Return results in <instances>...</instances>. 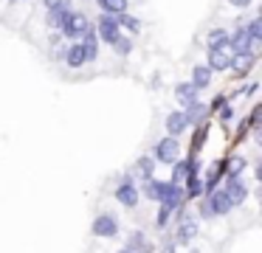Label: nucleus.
Returning a JSON list of instances; mask_svg holds the SVG:
<instances>
[{
    "label": "nucleus",
    "instance_id": "cd10ccee",
    "mask_svg": "<svg viewBox=\"0 0 262 253\" xmlns=\"http://www.w3.org/2000/svg\"><path fill=\"white\" fill-rule=\"evenodd\" d=\"M161 253H175V245H166V247H164V250H161Z\"/></svg>",
    "mask_w": 262,
    "mask_h": 253
},
{
    "label": "nucleus",
    "instance_id": "0eeeda50",
    "mask_svg": "<svg viewBox=\"0 0 262 253\" xmlns=\"http://www.w3.org/2000/svg\"><path fill=\"white\" fill-rule=\"evenodd\" d=\"M206 208H209V214H217V217H226L228 211H231V200H228L226 191H211L209 194V202H206Z\"/></svg>",
    "mask_w": 262,
    "mask_h": 253
},
{
    "label": "nucleus",
    "instance_id": "dca6fc26",
    "mask_svg": "<svg viewBox=\"0 0 262 253\" xmlns=\"http://www.w3.org/2000/svg\"><path fill=\"white\" fill-rule=\"evenodd\" d=\"M144 194H147L149 200H158L161 202V194H164V180H155V177L144 180Z\"/></svg>",
    "mask_w": 262,
    "mask_h": 253
},
{
    "label": "nucleus",
    "instance_id": "a211bd4d",
    "mask_svg": "<svg viewBox=\"0 0 262 253\" xmlns=\"http://www.w3.org/2000/svg\"><path fill=\"white\" fill-rule=\"evenodd\" d=\"M99 6H102L104 14H124L127 11V0H99Z\"/></svg>",
    "mask_w": 262,
    "mask_h": 253
},
{
    "label": "nucleus",
    "instance_id": "423d86ee",
    "mask_svg": "<svg viewBox=\"0 0 262 253\" xmlns=\"http://www.w3.org/2000/svg\"><path fill=\"white\" fill-rule=\"evenodd\" d=\"M223 191L228 194L231 205H243L245 197H248V186H245L239 177H231V174H228V183H226V189H223Z\"/></svg>",
    "mask_w": 262,
    "mask_h": 253
},
{
    "label": "nucleus",
    "instance_id": "9b49d317",
    "mask_svg": "<svg viewBox=\"0 0 262 253\" xmlns=\"http://www.w3.org/2000/svg\"><path fill=\"white\" fill-rule=\"evenodd\" d=\"M189 84H192L194 90H203V87H209V84H211V71H209L206 65H198V67L192 71V82H189Z\"/></svg>",
    "mask_w": 262,
    "mask_h": 253
},
{
    "label": "nucleus",
    "instance_id": "412c9836",
    "mask_svg": "<svg viewBox=\"0 0 262 253\" xmlns=\"http://www.w3.org/2000/svg\"><path fill=\"white\" fill-rule=\"evenodd\" d=\"M200 194H203L200 177H186V197H200Z\"/></svg>",
    "mask_w": 262,
    "mask_h": 253
},
{
    "label": "nucleus",
    "instance_id": "aec40b11",
    "mask_svg": "<svg viewBox=\"0 0 262 253\" xmlns=\"http://www.w3.org/2000/svg\"><path fill=\"white\" fill-rule=\"evenodd\" d=\"M223 45H228V34L223 28H214L209 34V48H223Z\"/></svg>",
    "mask_w": 262,
    "mask_h": 253
},
{
    "label": "nucleus",
    "instance_id": "1a4fd4ad",
    "mask_svg": "<svg viewBox=\"0 0 262 253\" xmlns=\"http://www.w3.org/2000/svg\"><path fill=\"white\" fill-rule=\"evenodd\" d=\"M198 236V219L189 217V214H181V228H178V242H192Z\"/></svg>",
    "mask_w": 262,
    "mask_h": 253
},
{
    "label": "nucleus",
    "instance_id": "6ab92c4d",
    "mask_svg": "<svg viewBox=\"0 0 262 253\" xmlns=\"http://www.w3.org/2000/svg\"><path fill=\"white\" fill-rule=\"evenodd\" d=\"M152 172H155V160H152V157H141V160L136 163V177L149 180V177H152Z\"/></svg>",
    "mask_w": 262,
    "mask_h": 253
},
{
    "label": "nucleus",
    "instance_id": "4468645a",
    "mask_svg": "<svg viewBox=\"0 0 262 253\" xmlns=\"http://www.w3.org/2000/svg\"><path fill=\"white\" fill-rule=\"evenodd\" d=\"M127 250H133V253H152V245L144 239L141 231H136V234L130 236V242H127Z\"/></svg>",
    "mask_w": 262,
    "mask_h": 253
},
{
    "label": "nucleus",
    "instance_id": "f8f14e48",
    "mask_svg": "<svg viewBox=\"0 0 262 253\" xmlns=\"http://www.w3.org/2000/svg\"><path fill=\"white\" fill-rule=\"evenodd\" d=\"M175 96H178V101H181V104H186V107H192L194 101H198V90H194L189 82H181V84H178V87H175Z\"/></svg>",
    "mask_w": 262,
    "mask_h": 253
},
{
    "label": "nucleus",
    "instance_id": "f257e3e1",
    "mask_svg": "<svg viewBox=\"0 0 262 253\" xmlns=\"http://www.w3.org/2000/svg\"><path fill=\"white\" fill-rule=\"evenodd\" d=\"M59 28H62V34H65V37L79 39L82 34L88 31V17L82 14V11H68V14L62 17V22H59Z\"/></svg>",
    "mask_w": 262,
    "mask_h": 253
},
{
    "label": "nucleus",
    "instance_id": "6e6552de",
    "mask_svg": "<svg viewBox=\"0 0 262 253\" xmlns=\"http://www.w3.org/2000/svg\"><path fill=\"white\" fill-rule=\"evenodd\" d=\"M116 200H119L124 208H136V205H138V189L133 186L130 177L121 180V186L116 189Z\"/></svg>",
    "mask_w": 262,
    "mask_h": 253
},
{
    "label": "nucleus",
    "instance_id": "c85d7f7f",
    "mask_svg": "<svg viewBox=\"0 0 262 253\" xmlns=\"http://www.w3.org/2000/svg\"><path fill=\"white\" fill-rule=\"evenodd\" d=\"M119 253H133V250H127V247H124V250H119Z\"/></svg>",
    "mask_w": 262,
    "mask_h": 253
},
{
    "label": "nucleus",
    "instance_id": "9d476101",
    "mask_svg": "<svg viewBox=\"0 0 262 253\" xmlns=\"http://www.w3.org/2000/svg\"><path fill=\"white\" fill-rule=\"evenodd\" d=\"M65 62H68L71 67H82L88 62V56H85V48H82V42H76V45H71V48H65Z\"/></svg>",
    "mask_w": 262,
    "mask_h": 253
},
{
    "label": "nucleus",
    "instance_id": "b1692460",
    "mask_svg": "<svg viewBox=\"0 0 262 253\" xmlns=\"http://www.w3.org/2000/svg\"><path fill=\"white\" fill-rule=\"evenodd\" d=\"M245 34H248L251 39H256V42H259V39H262V20H251V26L245 28Z\"/></svg>",
    "mask_w": 262,
    "mask_h": 253
},
{
    "label": "nucleus",
    "instance_id": "20e7f679",
    "mask_svg": "<svg viewBox=\"0 0 262 253\" xmlns=\"http://www.w3.org/2000/svg\"><path fill=\"white\" fill-rule=\"evenodd\" d=\"M99 39H102V42H110V45H113L116 42V39H119L121 37V31H119V22H116L113 20V17H110V14H102V17H99Z\"/></svg>",
    "mask_w": 262,
    "mask_h": 253
},
{
    "label": "nucleus",
    "instance_id": "5701e85b",
    "mask_svg": "<svg viewBox=\"0 0 262 253\" xmlns=\"http://www.w3.org/2000/svg\"><path fill=\"white\" fill-rule=\"evenodd\" d=\"M113 48H116V54H119V56H127L133 51V42H130V39H124V37H119L113 42Z\"/></svg>",
    "mask_w": 262,
    "mask_h": 253
},
{
    "label": "nucleus",
    "instance_id": "c756f323",
    "mask_svg": "<svg viewBox=\"0 0 262 253\" xmlns=\"http://www.w3.org/2000/svg\"><path fill=\"white\" fill-rule=\"evenodd\" d=\"M192 253H200V250H192Z\"/></svg>",
    "mask_w": 262,
    "mask_h": 253
},
{
    "label": "nucleus",
    "instance_id": "393cba45",
    "mask_svg": "<svg viewBox=\"0 0 262 253\" xmlns=\"http://www.w3.org/2000/svg\"><path fill=\"white\" fill-rule=\"evenodd\" d=\"M169 208H166V205H161V211H158V225H166V219H169Z\"/></svg>",
    "mask_w": 262,
    "mask_h": 253
},
{
    "label": "nucleus",
    "instance_id": "39448f33",
    "mask_svg": "<svg viewBox=\"0 0 262 253\" xmlns=\"http://www.w3.org/2000/svg\"><path fill=\"white\" fill-rule=\"evenodd\" d=\"M155 157H158L164 166H172V163H178V141H175V138L158 141V146H155Z\"/></svg>",
    "mask_w": 262,
    "mask_h": 253
},
{
    "label": "nucleus",
    "instance_id": "2eb2a0df",
    "mask_svg": "<svg viewBox=\"0 0 262 253\" xmlns=\"http://www.w3.org/2000/svg\"><path fill=\"white\" fill-rule=\"evenodd\" d=\"M254 59H256V56H251V54H237V56L231 59V65H228V67H234L239 76H245V73L251 71V65H254Z\"/></svg>",
    "mask_w": 262,
    "mask_h": 253
},
{
    "label": "nucleus",
    "instance_id": "ddd939ff",
    "mask_svg": "<svg viewBox=\"0 0 262 253\" xmlns=\"http://www.w3.org/2000/svg\"><path fill=\"white\" fill-rule=\"evenodd\" d=\"M186 127H189V124H186V116H183V112H169V118H166V129H169V138L181 135Z\"/></svg>",
    "mask_w": 262,
    "mask_h": 253
},
{
    "label": "nucleus",
    "instance_id": "f03ea898",
    "mask_svg": "<svg viewBox=\"0 0 262 253\" xmlns=\"http://www.w3.org/2000/svg\"><path fill=\"white\" fill-rule=\"evenodd\" d=\"M91 231H93V236H116L119 234V219L113 217V214H99L96 219H93V225H91Z\"/></svg>",
    "mask_w": 262,
    "mask_h": 253
},
{
    "label": "nucleus",
    "instance_id": "a878e982",
    "mask_svg": "<svg viewBox=\"0 0 262 253\" xmlns=\"http://www.w3.org/2000/svg\"><path fill=\"white\" fill-rule=\"evenodd\" d=\"M228 3H231L234 9H248V6H251V0H228Z\"/></svg>",
    "mask_w": 262,
    "mask_h": 253
},
{
    "label": "nucleus",
    "instance_id": "4be33fe9",
    "mask_svg": "<svg viewBox=\"0 0 262 253\" xmlns=\"http://www.w3.org/2000/svg\"><path fill=\"white\" fill-rule=\"evenodd\" d=\"M116 22H119V26H124L127 31H141V22H138L136 17H130L127 11H124V14H119V20H116Z\"/></svg>",
    "mask_w": 262,
    "mask_h": 253
},
{
    "label": "nucleus",
    "instance_id": "7ed1b4c3",
    "mask_svg": "<svg viewBox=\"0 0 262 253\" xmlns=\"http://www.w3.org/2000/svg\"><path fill=\"white\" fill-rule=\"evenodd\" d=\"M228 65H231V48L228 45H223V48H209V71L211 73H220V71H228Z\"/></svg>",
    "mask_w": 262,
    "mask_h": 253
},
{
    "label": "nucleus",
    "instance_id": "bb28decb",
    "mask_svg": "<svg viewBox=\"0 0 262 253\" xmlns=\"http://www.w3.org/2000/svg\"><path fill=\"white\" fill-rule=\"evenodd\" d=\"M231 116H234V112H231V107H223V112H220V118H223V121H228Z\"/></svg>",
    "mask_w": 262,
    "mask_h": 253
},
{
    "label": "nucleus",
    "instance_id": "f3484780",
    "mask_svg": "<svg viewBox=\"0 0 262 253\" xmlns=\"http://www.w3.org/2000/svg\"><path fill=\"white\" fill-rule=\"evenodd\" d=\"M206 104H200V101H194L192 107H186V112H183V116H186V124H198V121H203L206 118Z\"/></svg>",
    "mask_w": 262,
    "mask_h": 253
}]
</instances>
